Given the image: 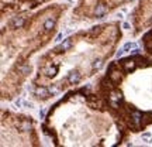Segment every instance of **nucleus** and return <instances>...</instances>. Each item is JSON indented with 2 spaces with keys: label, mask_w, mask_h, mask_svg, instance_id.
I'll return each mask as SVG.
<instances>
[{
  "label": "nucleus",
  "mask_w": 152,
  "mask_h": 147,
  "mask_svg": "<svg viewBox=\"0 0 152 147\" xmlns=\"http://www.w3.org/2000/svg\"><path fill=\"white\" fill-rule=\"evenodd\" d=\"M24 17H16L14 20H13V26L16 27V28H21L23 26H24Z\"/></svg>",
  "instance_id": "obj_6"
},
{
  "label": "nucleus",
  "mask_w": 152,
  "mask_h": 147,
  "mask_svg": "<svg viewBox=\"0 0 152 147\" xmlns=\"http://www.w3.org/2000/svg\"><path fill=\"white\" fill-rule=\"evenodd\" d=\"M123 28H124V30H128V28H130V24H128V23H124V24H123Z\"/></svg>",
  "instance_id": "obj_23"
},
{
  "label": "nucleus",
  "mask_w": 152,
  "mask_h": 147,
  "mask_svg": "<svg viewBox=\"0 0 152 147\" xmlns=\"http://www.w3.org/2000/svg\"><path fill=\"white\" fill-rule=\"evenodd\" d=\"M123 48H124L125 51H128V50H138V45H137L135 42H127Z\"/></svg>",
  "instance_id": "obj_9"
},
{
  "label": "nucleus",
  "mask_w": 152,
  "mask_h": 147,
  "mask_svg": "<svg viewBox=\"0 0 152 147\" xmlns=\"http://www.w3.org/2000/svg\"><path fill=\"white\" fill-rule=\"evenodd\" d=\"M71 47H72V40H71V38H66L65 41L61 44V47H59V48H61L62 51H66V50H69Z\"/></svg>",
  "instance_id": "obj_7"
},
{
  "label": "nucleus",
  "mask_w": 152,
  "mask_h": 147,
  "mask_svg": "<svg viewBox=\"0 0 152 147\" xmlns=\"http://www.w3.org/2000/svg\"><path fill=\"white\" fill-rule=\"evenodd\" d=\"M24 106L31 109V107H34V102H31V101H24Z\"/></svg>",
  "instance_id": "obj_20"
},
{
  "label": "nucleus",
  "mask_w": 152,
  "mask_h": 147,
  "mask_svg": "<svg viewBox=\"0 0 152 147\" xmlns=\"http://www.w3.org/2000/svg\"><path fill=\"white\" fill-rule=\"evenodd\" d=\"M35 95L38 96V98H48V95H49V89H47V88H37L35 89Z\"/></svg>",
  "instance_id": "obj_3"
},
{
  "label": "nucleus",
  "mask_w": 152,
  "mask_h": 147,
  "mask_svg": "<svg viewBox=\"0 0 152 147\" xmlns=\"http://www.w3.org/2000/svg\"><path fill=\"white\" fill-rule=\"evenodd\" d=\"M117 17H118V19H123V17H124V11H120V13H117Z\"/></svg>",
  "instance_id": "obj_24"
},
{
  "label": "nucleus",
  "mask_w": 152,
  "mask_h": 147,
  "mask_svg": "<svg viewBox=\"0 0 152 147\" xmlns=\"http://www.w3.org/2000/svg\"><path fill=\"white\" fill-rule=\"evenodd\" d=\"M131 120H132V125L135 127H140L141 125V120H142V115L138 112V110H134L131 113Z\"/></svg>",
  "instance_id": "obj_1"
},
{
  "label": "nucleus",
  "mask_w": 152,
  "mask_h": 147,
  "mask_svg": "<svg viewBox=\"0 0 152 147\" xmlns=\"http://www.w3.org/2000/svg\"><path fill=\"white\" fill-rule=\"evenodd\" d=\"M123 67H124L125 71H132V69L137 67V64H135L134 60H125V61L123 62Z\"/></svg>",
  "instance_id": "obj_2"
},
{
  "label": "nucleus",
  "mask_w": 152,
  "mask_h": 147,
  "mask_svg": "<svg viewBox=\"0 0 152 147\" xmlns=\"http://www.w3.org/2000/svg\"><path fill=\"white\" fill-rule=\"evenodd\" d=\"M62 38H65V33H59V34L56 35V38H55V42H62L64 41Z\"/></svg>",
  "instance_id": "obj_15"
},
{
  "label": "nucleus",
  "mask_w": 152,
  "mask_h": 147,
  "mask_svg": "<svg viewBox=\"0 0 152 147\" xmlns=\"http://www.w3.org/2000/svg\"><path fill=\"white\" fill-rule=\"evenodd\" d=\"M151 117H152V113H151Z\"/></svg>",
  "instance_id": "obj_25"
},
{
  "label": "nucleus",
  "mask_w": 152,
  "mask_h": 147,
  "mask_svg": "<svg viewBox=\"0 0 152 147\" xmlns=\"http://www.w3.org/2000/svg\"><path fill=\"white\" fill-rule=\"evenodd\" d=\"M124 53H125V50H124V48H121L120 51H117V54H116V58H120V57H123V55H124Z\"/></svg>",
  "instance_id": "obj_22"
},
{
  "label": "nucleus",
  "mask_w": 152,
  "mask_h": 147,
  "mask_svg": "<svg viewBox=\"0 0 152 147\" xmlns=\"http://www.w3.org/2000/svg\"><path fill=\"white\" fill-rule=\"evenodd\" d=\"M55 26V20H52V19H49V20L45 21V24H44V28L45 30H52Z\"/></svg>",
  "instance_id": "obj_8"
},
{
  "label": "nucleus",
  "mask_w": 152,
  "mask_h": 147,
  "mask_svg": "<svg viewBox=\"0 0 152 147\" xmlns=\"http://www.w3.org/2000/svg\"><path fill=\"white\" fill-rule=\"evenodd\" d=\"M56 71H58L56 68H48V69H47V75L52 76V75H55V74H56Z\"/></svg>",
  "instance_id": "obj_19"
},
{
  "label": "nucleus",
  "mask_w": 152,
  "mask_h": 147,
  "mask_svg": "<svg viewBox=\"0 0 152 147\" xmlns=\"http://www.w3.org/2000/svg\"><path fill=\"white\" fill-rule=\"evenodd\" d=\"M110 78H111L113 81H116V82H117V81H120V79H121V74L117 72V71H114V72L110 74Z\"/></svg>",
  "instance_id": "obj_11"
},
{
  "label": "nucleus",
  "mask_w": 152,
  "mask_h": 147,
  "mask_svg": "<svg viewBox=\"0 0 152 147\" xmlns=\"http://www.w3.org/2000/svg\"><path fill=\"white\" fill-rule=\"evenodd\" d=\"M121 98H123L121 92H113L111 94V101H121Z\"/></svg>",
  "instance_id": "obj_12"
},
{
  "label": "nucleus",
  "mask_w": 152,
  "mask_h": 147,
  "mask_svg": "<svg viewBox=\"0 0 152 147\" xmlns=\"http://www.w3.org/2000/svg\"><path fill=\"white\" fill-rule=\"evenodd\" d=\"M31 127H33V125H31L30 122H23L21 125H20V129H21L23 132H28Z\"/></svg>",
  "instance_id": "obj_10"
},
{
  "label": "nucleus",
  "mask_w": 152,
  "mask_h": 147,
  "mask_svg": "<svg viewBox=\"0 0 152 147\" xmlns=\"http://www.w3.org/2000/svg\"><path fill=\"white\" fill-rule=\"evenodd\" d=\"M151 137H152V135L149 133V132H147V133H144V135H142V140H144V141H149V140H151Z\"/></svg>",
  "instance_id": "obj_17"
},
{
  "label": "nucleus",
  "mask_w": 152,
  "mask_h": 147,
  "mask_svg": "<svg viewBox=\"0 0 152 147\" xmlns=\"http://www.w3.org/2000/svg\"><path fill=\"white\" fill-rule=\"evenodd\" d=\"M48 89H49V94H52V95L59 94V88H56V86H51V88H48Z\"/></svg>",
  "instance_id": "obj_18"
},
{
  "label": "nucleus",
  "mask_w": 152,
  "mask_h": 147,
  "mask_svg": "<svg viewBox=\"0 0 152 147\" xmlns=\"http://www.w3.org/2000/svg\"><path fill=\"white\" fill-rule=\"evenodd\" d=\"M45 115H47V107H42V109L40 110V117H41V119H44V117H45Z\"/></svg>",
  "instance_id": "obj_21"
},
{
  "label": "nucleus",
  "mask_w": 152,
  "mask_h": 147,
  "mask_svg": "<svg viewBox=\"0 0 152 147\" xmlns=\"http://www.w3.org/2000/svg\"><path fill=\"white\" fill-rule=\"evenodd\" d=\"M23 105H24V101H23L21 98H18V99L14 101V106H16V107H21Z\"/></svg>",
  "instance_id": "obj_16"
},
{
  "label": "nucleus",
  "mask_w": 152,
  "mask_h": 147,
  "mask_svg": "<svg viewBox=\"0 0 152 147\" xmlns=\"http://www.w3.org/2000/svg\"><path fill=\"white\" fill-rule=\"evenodd\" d=\"M101 65H103L101 60H96V61L93 62V69H100V68H101Z\"/></svg>",
  "instance_id": "obj_13"
},
{
  "label": "nucleus",
  "mask_w": 152,
  "mask_h": 147,
  "mask_svg": "<svg viewBox=\"0 0 152 147\" xmlns=\"http://www.w3.org/2000/svg\"><path fill=\"white\" fill-rule=\"evenodd\" d=\"M18 71L23 74H28L30 72V67H27V65H21V67H18Z\"/></svg>",
  "instance_id": "obj_14"
},
{
  "label": "nucleus",
  "mask_w": 152,
  "mask_h": 147,
  "mask_svg": "<svg viewBox=\"0 0 152 147\" xmlns=\"http://www.w3.org/2000/svg\"><path fill=\"white\" fill-rule=\"evenodd\" d=\"M106 11H107L106 4H99L97 7L94 9V14H96L97 17H101V16H104V14H106Z\"/></svg>",
  "instance_id": "obj_4"
},
{
  "label": "nucleus",
  "mask_w": 152,
  "mask_h": 147,
  "mask_svg": "<svg viewBox=\"0 0 152 147\" xmlns=\"http://www.w3.org/2000/svg\"><path fill=\"white\" fill-rule=\"evenodd\" d=\"M79 81H80V74L77 71H73V72L69 74V82L71 84H77Z\"/></svg>",
  "instance_id": "obj_5"
}]
</instances>
